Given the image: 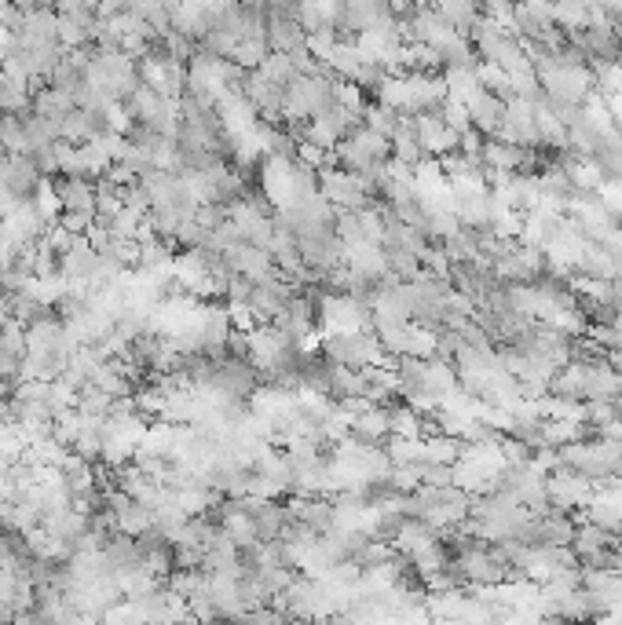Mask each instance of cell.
I'll use <instances>...</instances> for the list:
<instances>
[{
    "instance_id": "obj_1",
    "label": "cell",
    "mask_w": 622,
    "mask_h": 625,
    "mask_svg": "<svg viewBox=\"0 0 622 625\" xmlns=\"http://www.w3.org/2000/svg\"><path fill=\"white\" fill-rule=\"evenodd\" d=\"M319 322L326 337H352L374 329V311L352 300L348 293H322L319 297Z\"/></svg>"
},
{
    "instance_id": "obj_2",
    "label": "cell",
    "mask_w": 622,
    "mask_h": 625,
    "mask_svg": "<svg viewBox=\"0 0 622 625\" xmlns=\"http://www.w3.org/2000/svg\"><path fill=\"white\" fill-rule=\"evenodd\" d=\"M319 194L333 205V212L374 209V187L344 169H322L319 172Z\"/></svg>"
},
{
    "instance_id": "obj_3",
    "label": "cell",
    "mask_w": 622,
    "mask_h": 625,
    "mask_svg": "<svg viewBox=\"0 0 622 625\" xmlns=\"http://www.w3.org/2000/svg\"><path fill=\"white\" fill-rule=\"evenodd\" d=\"M140 81L147 88H154L165 99H180L187 92V63L172 59L161 52V44L154 41V48L140 59Z\"/></svg>"
},
{
    "instance_id": "obj_4",
    "label": "cell",
    "mask_w": 622,
    "mask_h": 625,
    "mask_svg": "<svg viewBox=\"0 0 622 625\" xmlns=\"http://www.w3.org/2000/svg\"><path fill=\"white\" fill-rule=\"evenodd\" d=\"M48 231V223L41 220V212L33 205V198H22L15 209L4 216V242L15 245V249H30L37 245Z\"/></svg>"
},
{
    "instance_id": "obj_5",
    "label": "cell",
    "mask_w": 622,
    "mask_h": 625,
    "mask_svg": "<svg viewBox=\"0 0 622 625\" xmlns=\"http://www.w3.org/2000/svg\"><path fill=\"white\" fill-rule=\"evenodd\" d=\"M414 136H418L425 158H447V154H454L458 143H462L458 132H451V128L443 125L440 110H429V114L414 117Z\"/></svg>"
},
{
    "instance_id": "obj_6",
    "label": "cell",
    "mask_w": 622,
    "mask_h": 625,
    "mask_svg": "<svg viewBox=\"0 0 622 625\" xmlns=\"http://www.w3.org/2000/svg\"><path fill=\"white\" fill-rule=\"evenodd\" d=\"M224 256L231 260L235 275L249 278L253 286H260V282H271V278H279V267H275V260H271L268 249H257V245H249V242H238V245H231Z\"/></svg>"
},
{
    "instance_id": "obj_7",
    "label": "cell",
    "mask_w": 622,
    "mask_h": 625,
    "mask_svg": "<svg viewBox=\"0 0 622 625\" xmlns=\"http://www.w3.org/2000/svg\"><path fill=\"white\" fill-rule=\"evenodd\" d=\"M216 117H220V128H224L227 143L238 136H246V132H253V128L260 125V110L249 103L242 92H231V96L220 99V103H216Z\"/></svg>"
},
{
    "instance_id": "obj_8",
    "label": "cell",
    "mask_w": 622,
    "mask_h": 625,
    "mask_svg": "<svg viewBox=\"0 0 622 625\" xmlns=\"http://www.w3.org/2000/svg\"><path fill=\"white\" fill-rule=\"evenodd\" d=\"M37 183H41V172L30 154H8V161L0 165V187L15 198H33Z\"/></svg>"
},
{
    "instance_id": "obj_9",
    "label": "cell",
    "mask_w": 622,
    "mask_h": 625,
    "mask_svg": "<svg viewBox=\"0 0 622 625\" xmlns=\"http://www.w3.org/2000/svg\"><path fill=\"white\" fill-rule=\"evenodd\" d=\"M290 516L297 527L311 530V534H330L333 530V505L330 501H322V498H293L290 505Z\"/></svg>"
},
{
    "instance_id": "obj_10",
    "label": "cell",
    "mask_w": 622,
    "mask_h": 625,
    "mask_svg": "<svg viewBox=\"0 0 622 625\" xmlns=\"http://www.w3.org/2000/svg\"><path fill=\"white\" fill-rule=\"evenodd\" d=\"M469 121H472V132H480L483 139H494V132L502 128L505 121V103L491 92H480V96L469 103Z\"/></svg>"
},
{
    "instance_id": "obj_11",
    "label": "cell",
    "mask_w": 622,
    "mask_h": 625,
    "mask_svg": "<svg viewBox=\"0 0 622 625\" xmlns=\"http://www.w3.org/2000/svg\"><path fill=\"white\" fill-rule=\"evenodd\" d=\"M55 191H59L63 212H92L96 216V183L92 180H85V176H63V180H55Z\"/></svg>"
},
{
    "instance_id": "obj_12",
    "label": "cell",
    "mask_w": 622,
    "mask_h": 625,
    "mask_svg": "<svg viewBox=\"0 0 622 625\" xmlns=\"http://www.w3.org/2000/svg\"><path fill=\"white\" fill-rule=\"evenodd\" d=\"M74 110H77V99L55 92V88H41V92L33 96V114L44 117V121L55 128H63V121L74 114Z\"/></svg>"
},
{
    "instance_id": "obj_13",
    "label": "cell",
    "mask_w": 622,
    "mask_h": 625,
    "mask_svg": "<svg viewBox=\"0 0 622 625\" xmlns=\"http://www.w3.org/2000/svg\"><path fill=\"white\" fill-rule=\"evenodd\" d=\"M443 85H447V99H458V103H465V106L483 92L480 77H476V66H447V70H443Z\"/></svg>"
},
{
    "instance_id": "obj_14",
    "label": "cell",
    "mask_w": 622,
    "mask_h": 625,
    "mask_svg": "<svg viewBox=\"0 0 622 625\" xmlns=\"http://www.w3.org/2000/svg\"><path fill=\"white\" fill-rule=\"evenodd\" d=\"M388 435V406H366L352 414V439L359 443H377Z\"/></svg>"
},
{
    "instance_id": "obj_15",
    "label": "cell",
    "mask_w": 622,
    "mask_h": 625,
    "mask_svg": "<svg viewBox=\"0 0 622 625\" xmlns=\"http://www.w3.org/2000/svg\"><path fill=\"white\" fill-rule=\"evenodd\" d=\"M392 161L407 165V169H418L421 161H425V150H421L418 136H414V117H410L407 125L399 128L396 136H392Z\"/></svg>"
},
{
    "instance_id": "obj_16",
    "label": "cell",
    "mask_w": 622,
    "mask_h": 625,
    "mask_svg": "<svg viewBox=\"0 0 622 625\" xmlns=\"http://www.w3.org/2000/svg\"><path fill=\"white\" fill-rule=\"evenodd\" d=\"M425 432V421L418 417L414 406H388V435H396V439H421Z\"/></svg>"
},
{
    "instance_id": "obj_17",
    "label": "cell",
    "mask_w": 622,
    "mask_h": 625,
    "mask_svg": "<svg viewBox=\"0 0 622 625\" xmlns=\"http://www.w3.org/2000/svg\"><path fill=\"white\" fill-rule=\"evenodd\" d=\"M436 15H440V19L447 22L454 33H462V37H469L472 26L480 22V8H476V4H469V0H458V4H440V8H436Z\"/></svg>"
},
{
    "instance_id": "obj_18",
    "label": "cell",
    "mask_w": 622,
    "mask_h": 625,
    "mask_svg": "<svg viewBox=\"0 0 622 625\" xmlns=\"http://www.w3.org/2000/svg\"><path fill=\"white\" fill-rule=\"evenodd\" d=\"M0 147L8 154H30V139H26V121L15 114H0Z\"/></svg>"
},
{
    "instance_id": "obj_19",
    "label": "cell",
    "mask_w": 622,
    "mask_h": 625,
    "mask_svg": "<svg viewBox=\"0 0 622 625\" xmlns=\"http://www.w3.org/2000/svg\"><path fill=\"white\" fill-rule=\"evenodd\" d=\"M33 205H37V212H41V220L48 223V227H55V223H59V216H63V202H59L55 180H41V183H37V191H33Z\"/></svg>"
},
{
    "instance_id": "obj_20",
    "label": "cell",
    "mask_w": 622,
    "mask_h": 625,
    "mask_svg": "<svg viewBox=\"0 0 622 625\" xmlns=\"http://www.w3.org/2000/svg\"><path fill=\"white\" fill-rule=\"evenodd\" d=\"M462 457V443L447 435H429L425 439V465H454Z\"/></svg>"
},
{
    "instance_id": "obj_21",
    "label": "cell",
    "mask_w": 622,
    "mask_h": 625,
    "mask_svg": "<svg viewBox=\"0 0 622 625\" xmlns=\"http://www.w3.org/2000/svg\"><path fill=\"white\" fill-rule=\"evenodd\" d=\"M0 351H8L15 359H26V326L8 318L4 326H0Z\"/></svg>"
},
{
    "instance_id": "obj_22",
    "label": "cell",
    "mask_w": 622,
    "mask_h": 625,
    "mask_svg": "<svg viewBox=\"0 0 622 625\" xmlns=\"http://www.w3.org/2000/svg\"><path fill=\"white\" fill-rule=\"evenodd\" d=\"M440 117H443V125L451 128V132H458V136H465V132H472L469 106H465V103H458V99H443Z\"/></svg>"
},
{
    "instance_id": "obj_23",
    "label": "cell",
    "mask_w": 622,
    "mask_h": 625,
    "mask_svg": "<svg viewBox=\"0 0 622 625\" xmlns=\"http://www.w3.org/2000/svg\"><path fill=\"white\" fill-rule=\"evenodd\" d=\"M337 44H341V33H337V30L308 33V55H311V59H322V63H330V55L337 52Z\"/></svg>"
},
{
    "instance_id": "obj_24",
    "label": "cell",
    "mask_w": 622,
    "mask_h": 625,
    "mask_svg": "<svg viewBox=\"0 0 622 625\" xmlns=\"http://www.w3.org/2000/svg\"><path fill=\"white\" fill-rule=\"evenodd\" d=\"M55 161H59V176H81V154H77L74 143L59 139L55 143Z\"/></svg>"
},
{
    "instance_id": "obj_25",
    "label": "cell",
    "mask_w": 622,
    "mask_h": 625,
    "mask_svg": "<svg viewBox=\"0 0 622 625\" xmlns=\"http://www.w3.org/2000/svg\"><path fill=\"white\" fill-rule=\"evenodd\" d=\"M0 249H4V220H0Z\"/></svg>"
}]
</instances>
